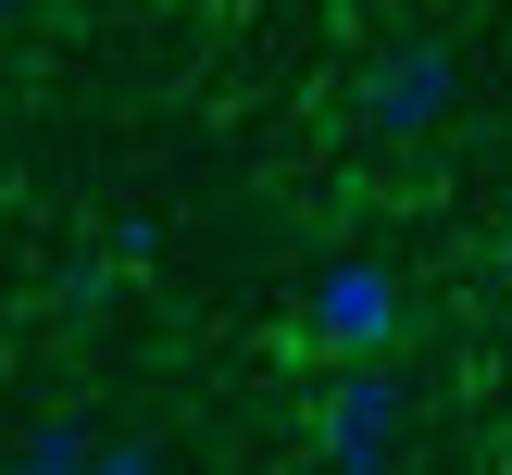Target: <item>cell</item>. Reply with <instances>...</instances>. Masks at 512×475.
<instances>
[{"label":"cell","mask_w":512,"mask_h":475,"mask_svg":"<svg viewBox=\"0 0 512 475\" xmlns=\"http://www.w3.org/2000/svg\"><path fill=\"white\" fill-rule=\"evenodd\" d=\"M450 113H463V50H450L438 25H400V38L363 63V125L413 150V138H438Z\"/></svg>","instance_id":"1"},{"label":"cell","mask_w":512,"mask_h":475,"mask_svg":"<svg viewBox=\"0 0 512 475\" xmlns=\"http://www.w3.org/2000/svg\"><path fill=\"white\" fill-rule=\"evenodd\" d=\"M400 438H413V388H400L388 363H338V388L313 400V450L338 475H388Z\"/></svg>","instance_id":"2"},{"label":"cell","mask_w":512,"mask_h":475,"mask_svg":"<svg viewBox=\"0 0 512 475\" xmlns=\"http://www.w3.org/2000/svg\"><path fill=\"white\" fill-rule=\"evenodd\" d=\"M313 338L338 350V363H388V338H400V275L388 263H363V250H338V263L313 275Z\"/></svg>","instance_id":"3"},{"label":"cell","mask_w":512,"mask_h":475,"mask_svg":"<svg viewBox=\"0 0 512 475\" xmlns=\"http://www.w3.org/2000/svg\"><path fill=\"white\" fill-rule=\"evenodd\" d=\"M0 475H100V425H50V438L0 450Z\"/></svg>","instance_id":"4"},{"label":"cell","mask_w":512,"mask_h":475,"mask_svg":"<svg viewBox=\"0 0 512 475\" xmlns=\"http://www.w3.org/2000/svg\"><path fill=\"white\" fill-rule=\"evenodd\" d=\"M100 475H163V450L150 438H100Z\"/></svg>","instance_id":"5"},{"label":"cell","mask_w":512,"mask_h":475,"mask_svg":"<svg viewBox=\"0 0 512 475\" xmlns=\"http://www.w3.org/2000/svg\"><path fill=\"white\" fill-rule=\"evenodd\" d=\"M500 300H512V250H500Z\"/></svg>","instance_id":"6"},{"label":"cell","mask_w":512,"mask_h":475,"mask_svg":"<svg viewBox=\"0 0 512 475\" xmlns=\"http://www.w3.org/2000/svg\"><path fill=\"white\" fill-rule=\"evenodd\" d=\"M0 13H25V0H0Z\"/></svg>","instance_id":"7"}]
</instances>
